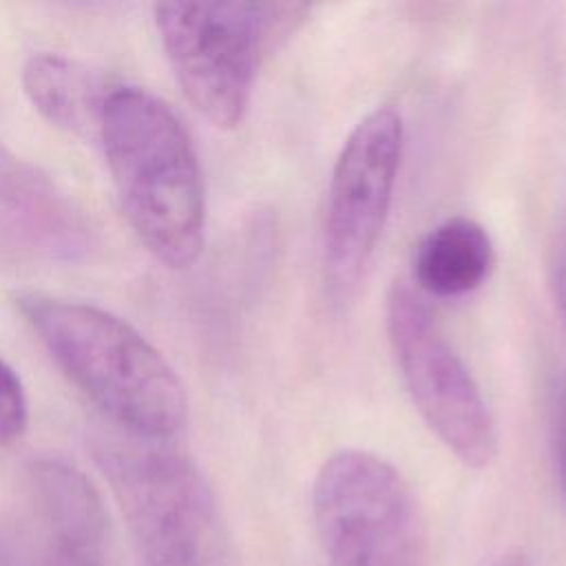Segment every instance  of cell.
I'll list each match as a JSON object with an SVG mask.
<instances>
[{"mask_svg": "<svg viewBox=\"0 0 566 566\" xmlns=\"http://www.w3.org/2000/svg\"><path fill=\"white\" fill-rule=\"evenodd\" d=\"M15 307L66 378L126 436L170 442L184 429V382L130 323L93 303L44 292L15 294Z\"/></svg>", "mask_w": 566, "mask_h": 566, "instance_id": "1", "label": "cell"}, {"mask_svg": "<svg viewBox=\"0 0 566 566\" xmlns=\"http://www.w3.org/2000/svg\"><path fill=\"white\" fill-rule=\"evenodd\" d=\"M97 135L133 232L166 268H190L206 241V186L179 115L146 88L113 86Z\"/></svg>", "mask_w": 566, "mask_h": 566, "instance_id": "2", "label": "cell"}, {"mask_svg": "<svg viewBox=\"0 0 566 566\" xmlns=\"http://www.w3.org/2000/svg\"><path fill=\"white\" fill-rule=\"evenodd\" d=\"M95 455L144 566H232L214 493L188 453L126 436Z\"/></svg>", "mask_w": 566, "mask_h": 566, "instance_id": "3", "label": "cell"}, {"mask_svg": "<svg viewBox=\"0 0 566 566\" xmlns=\"http://www.w3.org/2000/svg\"><path fill=\"white\" fill-rule=\"evenodd\" d=\"M310 11L292 2H161V46L188 102L217 128L241 124L256 69Z\"/></svg>", "mask_w": 566, "mask_h": 566, "instance_id": "4", "label": "cell"}, {"mask_svg": "<svg viewBox=\"0 0 566 566\" xmlns=\"http://www.w3.org/2000/svg\"><path fill=\"white\" fill-rule=\"evenodd\" d=\"M312 517L329 566H420L422 526L413 493L376 453H332L312 484Z\"/></svg>", "mask_w": 566, "mask_h": 566, "instance_id": "5", "label": "cell"}, {"mask_svg": "<svg viewBox=\"0 0 566 566\" xmlns=\"http://www.w3.org/2000/svg\"><path fill=\"white\" fill-rule=\"evenodd\" d=\"M385 325L402 382L427 427L462 464L489 467L497 453L495 420L422 296L396 283L387 296Z\"/></svg>", "mask_w": 566, "mask_h": 566, "instance_id": "6", "label": "cell"}, {"mask_svg": "<svg viewBox=\"0 0 566 566\" xmlns=\"http://www.w3.org/2000/svg\"><path fill=\"white\" fill-rule=\"evenodd\" d=\"M405 146L396 108L378 106L347 135L334 161L323 217V272L329 294L347 298L385 230Z\"/></svg>", "mask_w": 566, "mask_h": 566, "instance_id": "7", "label": "cell"}, {"mask_svg": "<svg viewBox=\"0 0 566 566\" xmlns=\"http://www.w3.org/2000/svg\"><path fill=\"white\" fill-rule=\"evenodd\" d=\"M91 245V228L73 199L0 144V250L22 261L73 263Z\"/></svg>", "mask_w": 566, "mask_h": 566, "instance_id": "8", "label": "cell"}, {"mask_svg": "<svg viewBox=\"0 0 566 566\" xmlns=\"http://www.w3.org/2000/svg\"><path fill=\"white\" fill-rule=\"evenodd\" d=\"M27 480L44 537V566H104L108 517L91 478L64 458L42 455L29 464Z\"/></svg>", "mask_w": 566, "mask_h": 566, "instance_id": "9", "label": "cell"}, {"mask_svg": "<svg viewBox=\"0 0 566 566\" xmlns=\"http://www.w3.org/2000/svg\"><path fill=\"white\" fill-rule=\"evenodd\" d=\"M493 268L489 232L469 217L455 214L433 226L416 245L413 283L431 296L458 298L478 290Z\"/></svg>", "mask_w": 566, "mask_h": 566, "instance_id": "10", "label": "cell"}, {"mask_svg": "<svg viewBox=\"0 0 566 566\" xmlns=\"http://www.w3.org/2000/svg\"><path fill=\"white\" fill-rule=\"evenodd\" d=\"M22 86L33 108L57 128L91 133L99 128L108 86L95 71L62 53H33L22 69Z\"/></svg>", "mask_w": 566, "mask_h": 566, "instance_id": "11", "label": "cell"}, {"mask_svg": "<svg viewBox=\"0 0 566 566\" xmlns=\"http://www.w3.org/2000/svg\"><path fill=\"white\" fill-rule=\"evenodd\" d=\"M29 424V402L20 376L0 358V442L18 440Z\"/></svg>", "mask_w": 566, "mask_h": 566, "instance_id": "12", "label": "cell"}, {"mask_svg": "<svg viewBox=\"0 0 566 566\" xmlns=\"http://www.w3.org/2000/svg\"><path fill=\"white\" fill-rule=\"evenodd\" d=\"M553 455H555V471L559 478L562 489L566 491V391L559 402L557 420H555V438H553Z\"/></svg>", "mask_w": 566, "mask_h": 566, "instance_id": "13", "label": "cell"}, {"mask_svg": "<svg viewBox=\"0 0 566 566\" xmlns=\"http://www.w3.org/2000/svg\"><path fill=\"white\" fill-rule=\"evenodd\" d=\"M491 566H533L531 559H526L520 553H511V555H502L497 562H493Z\"/></svg>", "mask_w": 566, "mask_h": 566, "instance_id": "14", "label": "cell"}]
</instances>
